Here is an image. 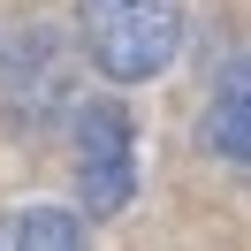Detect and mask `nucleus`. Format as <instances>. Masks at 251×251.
<instances>
[{"label":"nucleus","instance_id":"20e7f679","mask_svg":"<svg viewBox=\"0 0 251 251\" xmlns=\"http://www.w3.org/2000/svg\"><path fill=\"white\" fill-rule=\"evenodd\" d=\"M198 152L228 160V168H251V53H236L213 76L205 114H198Z\"/></svg>","mask_w":251,"mask_h":251},{"label":"nucleus","instance_id":"39448f33","mask_svg":"<svg viewBox=\"0 0 251 251\" xmlns=\"http://www.w3.org/2000/svg\"><path fill=\"white\" fill-rule=\"evenodd\" d=\"M84 236L92 228L69 205H16V213H0V251H76Z\"/></svg>","mask_w":251,"mask_h":251},{"label":"nucleus","instance_id":"7ed1b4c3","mask_svg":"<svg viewBox=\"0 0 251 251\" xmlns=\"http://www.w3.org/2000/svg\"><path fill=\"white\" fill-rule=\"evenodd\" d=\"M76 198H84V221H114L137 190V137H129V114L114 99H92L76 107Z\"/></svg>","mask_w":251,"mask_h":251},{"label":"nucleus","instance_id":"f03ea898","mask_svg":"<svg viewBox=\"0 0 251 251\" xmlns=\"http://www.w3.org/2000/svg\"><path fill=\"white\" fill-rule=\"evenodd\" d=\"M76 92V61L46 23H8L0 31V114L16 129H53Z\"/></svg>","mask_w":251,"mask_h":251},{"label":"nucleus","instance_id":"f257e3e1","mask_svg":"<svg viewBox=\"0 0 251 251\" xmlns=\"http://www.w3.org/2000/svg\"><path fill=\"white\" fill-rule=\"evenodd\" d=\"M76 38L107 84H145L183 53V0H76Z\"/></svg>","mask_w":251,"mask_h":251}]
</instances>
